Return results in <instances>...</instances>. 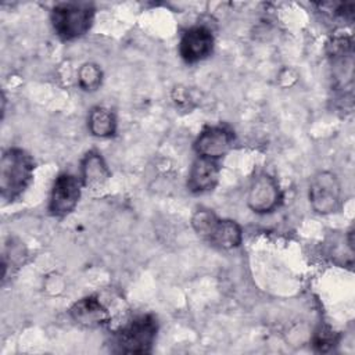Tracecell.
Wrapping results in <instances>:
<instances>
[{
	"label": "cell",
	"mask_w": 355,
	"mask_h": 355,
	"mask_svg": "<svg viewBox=\"0 0 355 355\" xmlns=\"http://www.w3.org/2000/svg\"><path fill=\"white\" fill-rule=\"evenodd\" d=\"M35 171L32 155L18 147L7 148L0 161V194L6 201L17 200L29 186Z\"/></svg>",
	"instance_id": "1"
},
{
	"label": "cell",
	"mask_w": 355,
	"mask_h": 355,
	"mask_svg": "<svg viewBox=\"0 0 355 355\" xmlns=\"http://www.w3.org/2000/svg\"><path fill=\"white\" fill-rule=\"evenodd\" d=\"M94 7L83 1H65L53 7L50 19L57 36L62 40H73L85 33L93 25Z\"/></svg>",
	"instance_id": "2"
},
{
	"label": "cell",
	"mask_w": 355,
	"mask_h": 355,
	"mask_svg": "<svg viewBox=\"0 0 355 355\" xmlns=\"http://www.w3.org/2000/svg\"><path fill=\"white\" fill-rule=\"evenodd\" d=\"M157 333V318L153 313L139 315L116 331V351L123 354H147L154 345Z\"/></svg>",
	"instance_id": "3"
},
{
	"label": "cell",
	"mask_w": 355,
	"mask_h": 355,
	"mask_svg": "<svg viewBox=\"0 0 355 355\" xmlns=\"http://www.w3.org/2000/svg\"><path fill=\"white\" fill-rule=\"evenodd\" d=\"M309 202L318 214L336 212L341 205V184L333 172L316 173L309 184Z\"/></svg>",
	"instance_id": "4"
},
{
	"label": "cell",
	"mask_w": 355,
	"mask_h": 355,
	"mask_svg": "<svg viewBox=\"0 0 355 355\" xmlns=\"http://www.w3.org/2000/svg\"><path fill=\"white\" fill-rule=\"evenodd\" d=\"M82 182L72 173H60L51 187L49 211L53 216L62 218L71 214L79 202Z\"/></svg>",
	"instance_id": "5"
},
{
	"label": "cell",
	"mask_w": 355,
	"mask_h": 355,
	"mask_svg": "<svg viewBox=\"0 0 355 355\" xmlns=\"http://www.w3.org/2000/svg\"><path fill=\"white\" fill-rule=\"evenodd\" d=\"M282 200L280 189L273 176L266 172L258 173L248 189L247 205L257 214H266L273 211Z\"/></svg>",
	"instance_id": "6"
},
{
	"label": "cell",
	"mask_w": 355,
	"mask_h": 355,
	"mask_svg": "<svg viewBox=\"0 0 355 355\" xmlns=\"http://www.w3.org/2000/svg\"><path fill=\"white\" fill-rule=\"evenodd\" d=\"M233 132L223 125L207 126L194 141V150L198 157L218 159L227 154L233 144Z\"/></svg>",
	"instance_id": "7"
},
{
	"label": "cell",
	"mask_w": 355,
	"mask_h": 355,
	"mask_svg": "<svg viewBox=\"0 0 355 355\" xmlns=\"http://www.w3.org/2000/svg\"><path fill=\"white\" fill-rule=\"evenodd\" d=\"M214 35L205 26H193L187 29L179 43V54L187 64L205 60L214 50Z\"/></svg>",
	"instance_id": "8"
},
{
	"label": "cell",
	"mask_w": 355,
	"mask_h": 355,
	"mask_svg": "<svg viewBox=\"0 0 355 355\" xmlns=\"http://www.w3.org/2000/svg\"><path fill=\"white\" fill-rule=\"evenodd\" d=\"M69 315L75 323L83 327H101L110 323L111 313L97 295H87L78 300L69 309Z\"/></svg>",
	"instance_id": "9"
},
{
	"label": "cell",
	"mask_w": 355,
	"mask_h": 355,
	"mask_svg": "<svg viewBox=\"0 0 355 355\" xmlns=\"http://www.w3.org/2000/svg\"><path fill=\"white\" fill-rule=\"evenodd\" d=\"M219 180V166L214 159L198 157L189 172L187 187L191 193H205L212 190Z\"/></svg>",
	"instance_id": "10"
},
{
	"label": "cell",
	"mask_w": 355,
	"mask_h": 355,
	"mask_svg": "<svg viewBox=\"0 0 355 355\" xmlns=\"http://www.w3.org/2000/svg\"><path fill=\"white\" fill-rule=\"evenodd\" d=\"M111 172L100 153L90 150L85 154L80 162V182L83 187L97 190L101 189L110 179Z\"/></svg>",
	"instance_id": "11"
},
{
	"label": "cell",
	"mask_w": 355,
	"mask_h": 355,
	"mask_svg": "<svg viewBox=\"0 0 355 355\" xmlns=\"http://www.w3.org/2000/svg\"><path fill=\"white\" fill-rule=\"evenodd\" d=\"M211 244L222 250H232L241 244L243 232L240 225L232 219L216 218L205 236Z\"/></svg>",
	"instance_id": "12"
},
{
	"label": "cell",
	"mask_w": 355,
	"mask_h": 355,
	"mask_svg": "<svg viewBox=\"0 0 355 355\" xmlns=\"http://www.w3.org/2000/svg\"><path fill=\"white\" fill-rule=\"evenodd\" d=\"M89 129L97 137H111L116 130V119L111 110L93 107L89 114Z\"/></svg>",
	"instance_id": "13"
},
{
	"label": "cell",
	"mask_w": 355,
	"mask_h": 355,
	"mask_svg": "<svg viewBox=\"0 0 355 355\" xmlns=\"http://www.w3.org/2000/svg\"><path fill=\"white\" fill-rule=\"evenodd\" d=\"M103 80V72L94 62L83 64L78 71V83L85 92H94L100 87Z\"/></svg>",
	"instance_id": "14"
},
{
	"label": "cell",
	"mask_w": 355,
	"mask_h": 355,
	"mask_svg": "<svg viewBox=\"0 0 355 355\" xmlns=\"http://www.w3.org/2000/svg\"><path fill=\"white\" fill-rule=\"evenodd\" d=\"M337 343L338 334L327 326H320L312 337V345L318 352H329L337 345Z\"/></svg>",
	"instance_id": "15"
}]
</instances>
